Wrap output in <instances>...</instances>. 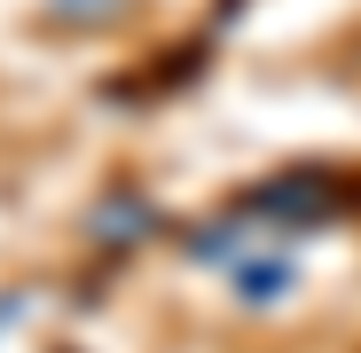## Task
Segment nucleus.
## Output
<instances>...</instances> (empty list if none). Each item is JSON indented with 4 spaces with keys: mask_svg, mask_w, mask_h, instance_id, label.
I'll use <instances>...</instances> for the list:
<instances>
[{
    "mask_svg": "<svg viewBox=\"0 0 361 353\" xmlns=\"http://www.w3.org/2000/svg\"><path fill=\"white\" fill-rule=\"evenodd\" d=\"M290 283V267L275 259V267H244V290H252V299H275V290Z\"/></svg>",
    "mask_w": 361,
    "mask_h": 353,
    "instance_id": "obj_1",
    "label": "nucleus"
},
{
    "mask_svg": "<svg viewBox=\"0 0 361 353\" xmlns=\"http://www.w3.org/2000/svg\"><path fill=\"white\" fill-rule=\"evenodd\" d=\"M63 8H71V0H63Z\"/></svg>",
    "mask_w": 361,
    "mask_h": 353,
    "instance_id": "obj_2",
    "label": "nucleus"
}]
</instances>
